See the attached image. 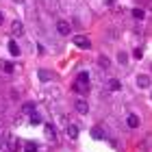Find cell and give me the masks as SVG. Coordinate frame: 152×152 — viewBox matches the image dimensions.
<instances>
[{
	"mask_svg": "<svg viewBox=\"0 0 152 152\" xmlns=\"http://www.w3.org/2000/svg\"><path fill=\"white\" fill-rule=\"evenodd\" d=\"M2 70H4L7 74H11V72H13V65H11V63H4V65H2Z\"/></svg>",
	"mask_w": 152,
	"mask_h": 152,
	"instance_id": "23",
	"label": "cell"
},
{
	"mask_svg": "<svg viewBox=\"0 0 152 152\" xmlns=\"http://www.w3.org/2000/svg\"><path fill=\"white\" fill-rule=\"evenodd\" d=\"M24 152H37V146H35V143H26Z\"/></svg>",
	"mask_w": 152,
	"mask_h": 152,
	"instance_id": "21",
	"label": "cell"
},
{
	"mask_svg": "<svg viewBox=\"0 0 152 152\" xmlns=\"http://www.w3.org/2000/svg\"><path fill=\"white\" fill-rule=\"evenodd\" d=\"M2 20H4V15H2V13H0V24H2Z\"/></svg>",
	"mask_w": 152,
	"mask_h": 152,
	"instance_id": "24",
	"label": "cell"
},
{
	"mask_svg": "<svg viewBox=\"0 0 152 152\" xmlns=\"http://www.w3.org/2000/svg\"><path fill=\"white\" fill-rule=\"evenodd\" d=\"M74 109H76V111H78V113H87L89 111V104H87V102L85 100H76V104H74Z\"/></svg>",
	"mask_w": 152,
	"mask_h": 152,
	"instance_id": "8",
	"label": "cell"
},
{
	"mask_svg": "<svg viewBox=\"0 0 152 152\" xmlns=\"http://www.w3.org/2000/svg\"><path fill=\"white\" fill-rule=\"evenodd\" d=\"M67 137H70V139H76V137H78V126H76V124H70V126H67Z\"/></svg>",
	"mask_w": 152,
	"mask_h": 152,
	"instance_id": "11",
	"label": "cell"
},
{
	"mask_svg": "<svg viewBox=\"0 0 152 152\" xmlns=\"http://www.w3.org/2000/svg\"><path fill=\"white\" fill-rule=\"evenodd\" d=\"M72 89H74L76 94H87V91H89V85H83V83L74 80V83H72Z\"/></svg>",
	"mask_w": 152,
	"mask_h": 152,
	"instance_id": "4",
	"label": "cell"
},
{
	"mask_svg": "<svg viewBox=\"0 0 152 152\" xmlns=\"http://www.w3.org/2000/svg\"><path fill=\"white\" fill-rule=\"evenodd\" d=\"M44 128H46V139H50V141H52V139H57V128H54L52 124H46Z\"/></svg>",
	"mask_w": 152,
	"mask_h": 152,
	"instance_id": "5",
	"label": "cell"
},
{
	"mask_svg": "<svg viewBox=\"0 0 152 152\" xmlns=\"http://www.w3.org/2000/svg\"><path fill=\"white\" fill-rule=\"evenodd\" d=\"M9 52H11V57H20V46L15 41H9Z\"/></svg>",
	"mask_w": 152,
	"mask_h": 152,
	"instance_id": "12",
	"label": "cell"
},
{
	"mask_svg": "<svg viewBox=\"0 0 152 152\" xmlns=\"http://www.w3.org/2000/svg\"><path fill=\"white\" fill-rule=\"evenodd\" d=\"M57 31H59V35H70V24H67L65 22V20H59V22H57Z\"/></svg>",
	"mask_w": 152,
	"mask_h": 152,
	"instance_id": "2",
	"label": "cell"
},
{
	"mask_svg": "<svg viewBox=\"0 0 152 152\" xmlns=\"http://www.w3.org/2000/svg\"><path fill=\"white\" fill-rule=\"evenodd\" d=\"M91 137H94V139H102V130L100 128H94L91 130Z\"/></svg>",
	"mask_w": 152,
	"mask_h": 152,
	"instance_id": "19",
	"label": "cell"
},
{
	"mask_svg": "<svg viewBox=\"0 0 152 152\" xmlns=\"http://www.w3.org/2000/svg\"><path fill=\"white\" fill-rule=\"evenodd\" d=\"M133 18L135 20H143V18H146V11H143V9H133Z\"/></svg>",
	"mask_w": 152,
	"mask_h": 152,
	"instance_id": "16",
	"label": "cell"
},
{
	"mask_svg": "<svg viewBox=\"0 0 152 152\" xmlns=\"http://www.w3.org/2000/svg\"><path fill=\"white\" fill-rule=\"evenodd\" d=\"M22 111H24V113H35V102H24Z\"/></svg>",
	"mask_w": 152,
	"mask_h": 152,
	"instance_id": "15",
	"label": "cell"
},
{
	"mask_svg": "<svg viewBox=\"0 0 152 152\" xmlns=\"http://www.w3.org/2000/svg\"><path fill=\"white\" fill-rule=\"evenodd\" d=\"M137 87H141V89H146V87H150V76H146V74L137 76Z\"/></svg>",
	"mask_w": 152,
	"mask_h": 152,
	"instance_id": "6",
	"label": "cell"
},
{
	"mask_svg": "<svg viewBox=\"0 0 152 152\" xmlns=\"http://www.w3.org/2000/svg\"><path fill=\"white\" fill-rule=\"evenodd\" d=\"M31 124H35V126L41 124V115L39 113H31Z\"/></svg>",
	"mask_w": 152,
	"mask_h": 152,
	"instance_id": "18",
	"label": "cell"
},
{
	"mask_svg": "<svg viewBox=\"0 0 152 152\" xmlns=\"http://www.w3.org/2000/svg\"><path fill=\"white\" fill-rule=\"evenodd\" d=\"M133 57H135V59H141V57H143V50H141V48H135V50H133Z\"/></svg>",
	"mask_w": 152,
	"mask_h": 152,
	"instance_id": "20",
	"label": "cell"
},
{
	"mask_svg": "<svg viewBox=\"0 0 152 152\" xmlns=\"http://www.w3.org/2000/svg\"><path fill=\"white\" fill-rule=\"evenodd\" d=\"M126 124H128V128H139V117H137V115H128Z\"/></svg>",
	"mask_w": 152,
	"mask_h": 152,
	"instance_id": "10",
	"label": "cell"
},
{
	"mask_svg": "<svg viewBox=\"0 0 152 152\" xmlns=\"http://www.w3.org/2000/svg\"><path fill=\"white\" fill-rule=\"evenodd\" d=\"M100 65L102 67H109V65H111V61H109L107 57H100Z\"/></svg>",
	"mask_w": 152,
	"mask_h": 152,
	"instance_id": "22",
	"label": "cell"
},
{
	"mask_svg": "<svg viewBox=\"0 0 152 152\" xmlns=\"http://www.w3.org/2000/svg\"><path fill=\"white\" fill-rule=\"evenodd\" d=\"M9 150L11 152H18L20 150V139H18V137H13V135L9 137Z\"/></svg>",
	"mask_w": 152,
	"mask_h": 152,
	"instance_id": "9",
	"label": "cell"
},
{
	"mask_svg": "<svg viewBox=\"0 0 152 152\" xmlns=\"http://www.w3.org/2000/svg\"><path fill=\"white\" fill-rule=\"evenodd\" d=\"M117 61H120L122 65H126V63H128V54H126V52H120V54H117Z\"/></svg>",
	"mask_w": 152,
	"mask_h": 152,
	"instance_id": "17",
	"label": "cell"
},
{
	"mask_svg": "<svg viewBox=\"0 0 152 152\" xmlns=\"http://www.w3.org/2000/svg\"><path fill=\"white\" fill-rule=\"evenodd\" d=\"M37 76H39V80L41 83H48V80H52V72H48V70H37Z\"/></svg>",
	"mask_w": 152,
	"mask_h": 152,
	"instance_id": "7",
	"label": "cell"
},
{
	"mask_svg": "<svg viewBox=\"0 0 152 152\" xmlns=\"http://www.w3.org/2000/svg\"><path fill=\"white\" fill-rule=\"evenodd\" d=\"M72 41H74L76 48H80V50H89V48H91V41H89V37H85V35H74Z\"/></svg>",
	"mask_w": 152,
	"mask_h": 152,
	"instance_id": "1",
	"label": "cell"
},
{
	"mask_svg": "<svg viewBox=\"0 0 152 152\" xmlns=\"http://www.w3.org/2000/svg\"><path fill=\"white\" fill-rule=\"evenodd\" d=\"M13 2H24V0H13Z\"/></svg>",
	"mask_w": 152,
	"mask_h": 152,
	"instance_id": "25",
	"label": "cell"
},
{
	"mask_svg": "<svg viewBox=\"0 0 152 152\" xmlns=\"http://www.w3.org/2000/svg\"><path fill=\"white\" fill-rule=\"evenodd\" d=\"M11 33H13V35H22V33H24V24L20 22V20L11 22Z\"/></svg>",
	"mask_w": 152,
	"mask_h": 152,
	"instance_id": "3",
	"label": "cell"
},
{
	"mask_svg": "<svg viewBox=\"0 0 152 152\" xmlns=\"http://www.w3.org/2000/svg\"><path fill=\"white\" fill-rule=\"evenodd\" d=\"M76 80L83 83V85H89V74H87V72H80L78 76H76Z\"/></svg>",
	"mask_w": 152,
	"mask_h": 152,
	"instance_id": "14",
	"label": "cell"
},
{
	"mask_svg": "<svg viewBox=\"0 0 152 152\" xmlns=\"http://www.w3.org/2000/svg\"><path fill=\"white\" fill-rule=\"evenodd\" d=\"M109 89H111V91H120V89H122L120 80H117V78H111V80H109Z\"/></svg>",
	"mask_w": 152,
	"mask_h": 152,
	"instance_id": "13",
	"label": "cell"
}]
</instances>
